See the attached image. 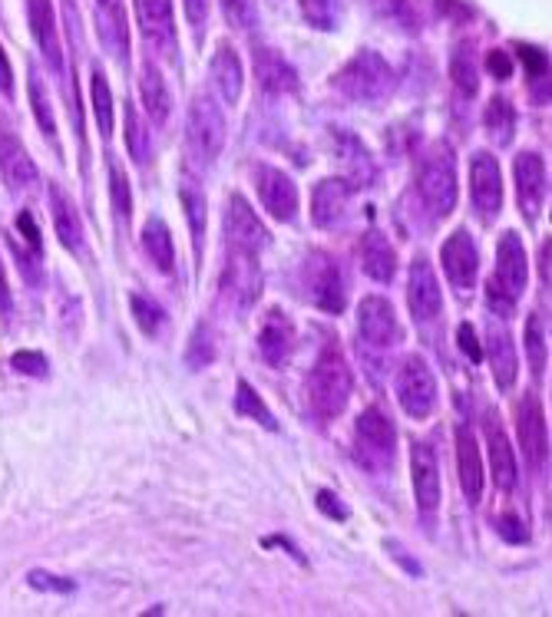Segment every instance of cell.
I'll return each mask as SVG.
<instances>
[{
  "instance_id": "1",
  "label": "cell",
  "mask_w": 552,
  "mask_h": 617,
  "mask_svg": "<svg viewBox=\"0 0 552 617\" xmlns=\"http://www.w3.org/2000/svg\"><path fill=\"white\" fill-rule=\"evenodd\" d=\"M351 390H355V376H351L348 360H344V354L334 344H328L308 373V403L314 416L318 420L341 416L351 400Z\"/></svg>"
},
{
  "instance_id": "2",
  "label": "cell",
  "mask_w": 552,
  "mask_h": 617,
  "mask_svg": "<svg viewBox=\"0 0 552 617\" xmlns=\"http://www.w3.org/2000/svg\"><path fill=\"white\" fill-rule=\"evenodd\" d=\"M529 281V265H526V248L516 231H503L497 245V268L493 278L487 281V300L493 314L510 318L516 311V300L523 297Z\"/></svg>"
},
{
  "instance_id": "3",
  "label": "cell",
  "mask_w": 552,
  "mask_h": 617,
  "mask_svg": "<svg viewBox=\"0 0 552 617\" xmlns=\"http://www.w3.org/2000/svg\"><path fill=\"white\" fill-rule=\"evenodd\" d=\"M457 156L447 142H437L424 152L418 169V195L434 218H447L457 208Z\"/></svg>"
},
{
  "instance_id": "4",
  "label": "cell",
  "mask_w": 552,
  "mask_h": 617,
  "mask_svg": "<svg viewBox=\"0 0 552 617\" xmlns=\"http://www.w3.org/2000/svg\"><path fill=\"white\" fill-rule=\"evenodd\" d=\"M334 87L355 103H381L394 87V69L377 50H358L337 69Z\"/></svg>"
},
{
  "instance_id": "5",
  "label": "cell",
  "mask_w": 552,
  "mask_h": 617,
  "mask_svg": "<svg viewBox=\"0 0 552 617\" xmlns=\"http://www.w3.org/2000/svg\"><path fill=\"white\" fill-rule=\"evenodd\" d=\"M185 142L198 163H216L226 145V113L213 97H195L185 116Z\"/></svg>"
},
{
  "instance_id": "6",
  "label": "cell",
  "mask_w": 552,
  "mask_h": 617,
  "mask_svg": "<svg viewBox=\"0 0 552 617\" xmlns=\"http://www.w3.org/2000/svg\"><path fill=\"white\" fill-rule=\"evenodd\" d=\"M301 287L308 300L324 314H341L348 304V287H344L341 265L328 252H311L301 265Z\"/></svg>"
},
{
  "instance_id": "7",
  "label": "cell",
  "mask_w": 552,
  "mask_h": 617,
  "mask_svg": "<svg viewBox=\"0 0 552 617\" xmlns=\"http://www.w3.org/2000/svg\"><path fill=\"white\" fill-rule=\"evenodd\" d=\"M397 403L410 420H427L437 410V376L418 354H410L397 370Z\"/></svg>"
},
{
  "instance_id": "8",
  "label": "cell",
  "mask_w": 552,
  "mask_h": 617,
  "mask_svg": "<svg viewBox=\"0 0 552 617\" xmlns=\"http://www.w3.org/2000/svg\"><path fill=\"white\" fill-rule=\"evenodd\" d=\"M358 439V462L371 473H384L394 466V449H397V429L390 416H384L377 407L364 410L355 426Z\"/></svg>"
},
{
  "instance_id": "9",
  "label": "cell",
  "mask_w": 552,
  "mask_h": 617,
  "mask_svg": "<svg viewBox=\"0 0 552 617\" xmlns=\"http://www.w3.org/2000/svg\"><path fill=\"white\" fill-rule=\"evenodd\" d=\"M252 179H255L258 202L265 205V211L271 218H279V221H295L298 218L301 198H298V185L292 182V176H285L282 169H274V166H255Z\"/></svg>"
},
{
  "instance_id": "10",
  "label": "cell",
  "mask_w": 552,
  "mask_h": 617,
  "mask_svg": "<svg viewBox=\"0 0 552 617\" xmlns=\"http://www.w3.org/2000/svg\"><path fill=\"white\" fill-rule=\"evenodd\" d=\"M470 195L483 221H490L503 208V172L490 152H476L470 159Z\"/></svg>"
},
{
  "instance_id": "11",
  "label": "cell",
  "mask_w": 552,
  "mask_h": 617,
  "mask_svg": "<svg viewBox=\"0 0 552 617\" xmlns=\"http://www.w3.org/2000/svg\"><path fill=\"white\" fill-rule=\"evenodd\" d=\"M226 239L232 252H245V255H261L271 242L268 228L261 224V218L252 211V205L242 195H232L226 208Z\"/></svg>"
},
{
  "instance_id": "12",
  "label": "cell",
  "mask_w": 552,
  "mask_h": 617,
  "mask_svg": "<svg viewBox=\"0 0 552 617\" xmlns=\"http://www.w3.org/2000/svg\"><path fill=\"white\" fill-rule=\"evenodd\" d=\"M258 294H261L258 255L229 252V261H226V271H222V297L232 300L239 311H248V307L258 300Z\"/></svg>"
},
{
  "instance_id": "13",
  "label": "cell",
  "mask_w": 552,
  "mask_h": 617,
  "mask_svg": "<svg viewBox=\"0 0 552 617\" xmlns=\"http://www.w3.org/2000/svg\"><path fill=\"white\" fill-rule=\"evenodd\" d=\"M358 334L364 337V344L377 347V350H390L397 347L400 340V324H397V314L387 297H364L361 307H358Z\"/></svg>"
},
{
  "instance_id": "14",
  "label": "cell",
  "mask_w": 552,
  "mask_h": 617,
  "mask_svg": "<svg viewBox=\"0 0 552 617\" xmlns=\"http://www.w3.org/2000/svg\"><path fill=\"white\" fill-rule=\"evenodd\" d=\"M407 304L410 314L421 324L434 321L444 307V294H440V281L434 274V265L427 258H418L410 265V278H407Z\"/></svg>"
},
{
  "instance_id": "15",
  "label": "cell",
  "mask_w": 552,
  "mask_h": 617,
  "mask_svg": "<svg viewBox=\"0 0 552 617\" xmlns=\"http://www.w3.org/2000/svg\"><path fill=\"white\" fill-rule=\"evenodd\" d=\"M410 479H413V496H418L421 512H437L444 499V486H440L437 455L427 442H413L410 449Z\"/></svg>"
},
{
  "instance_id": "16",
  "label": "cell",
  "mask_w": 552,
  "mask_h": 617,
  "mask_svg": "<svg viewBox=\"0 0 552 617\" xmlns=\"http://www.w3.org/2000/svg\"><path fill=\"white\" fill-rule=\"evenodd\" d=\"M513 179H516V198H519V208L529 221L539 218L542 211V202H545V166L536 152H519L516 163H513Z\"/></svg>"
},
{
  "instance_id": "17",
  "label": "cell",
  "mask_w": 552,
  "mask_h": 617,
  "mask_svg": "<svg viewBox=\"0 0 552 617\" xmlns=\"http://www.w3.org/2000/svg\"><path fill=\"white\" fill-rule=\"evenodd\" d=\"M440 265L447 271V278L460 287V291H470L476 284V274H479V252L473 245V235L466 228L453 231V235L444 242L440 248Z\"/></svg>"
},
{
  "instance_id": "18",
  "label": "cell",
  "mask_w": 552,
  "mask_h": 617,
  "mask_svg": "<svg viewBox=\"0 0 552 617\" xmlns=\"http://www.w3.org/2000/svg\"><path fill=\"white\" fill-rule=\"evenodd\" d=\"M516 429H519V446L526 459L539 470L549 455V433H545V413L536 394H526L516 407Z\"/></svg>"
},
{
  "instance_id": "19",
  "label": "cell",
  "mask_w": 552,
  "mask_h": 617,
  "mask_svg": "<svg viewBox=\"0 0 552 617\" xmlns=\"http://www.w3.org/2000/svg\"><path fill=\"white\" fill-rule=\"evenodd\" d=\"M334 152L341 156V166H344V182L351 189H368L374 185V159L371 152L364 149V142L358 136H351L348 129H334Z\"/></svg>"
},
{
  "instance_id": "20",
  "label": "cell",
  "mask_w": 552,
  "mask_h": 617,
  "mask_svg": "<svg viewBox=\"0 0 552 617\" xmlns=\"http://www.w3.org/2000/svg\"><path fill=\"white\" fill-rule=\"evenodd\" d=\"M292 350H295V327L282 307H271L258 331V354L265 357V363L282 367V363H288Z\"/></svg>"
},
{
  "instance_id": "21",
  "label": "cell",
  "mask_w": 552,
  "mask_h": 617,
  "mask_svg": "<svg viewBox=\"0 0 552 617\" xmlns=\"http://www.w3.org/2000/svg\"><path fill=\"white\" fill-rule=\"evenodd\" d=\"M457 476H460V489H463L466 502L476 505L483 499L487 476H483V455H479L476 436L466 426L457 429Z\"/></svg>"
},
{
  "instance_id": "22",
  "label": "cell",
  "mask_w": 552,
  "mask_h": 617,
  "mask_svg": "<svg viewBox=\"0 0 552 617\" xmlns=\"http://www.w3.org/2000/svg\"><path fill=\"white\" fill-rule=\"evenodd\" d=\"M351 185L344 179H321L311 192V218L318 228H334L351 202Z\"/></svg>"
},
{
  "instance_id": "23",
  "label": "cell",
  "mask_w": 552,
  "mask_h": 617,
  "mask_svg": "<svg viewBox=\"0 0 552 617\" xmlns=\"http://www.w3.org/2000/svg\"><path fill=\"white\" fill-rule=\"evenodd\" d=\"M27 17H30V30L37 47L43 50L47 63L63 73V50H60V34H56V17H53V4L50 0H27Z\"/></svg>"
},
{
  "instance_id": "24",
  "label": "cell",
  "mask_w": 552,
  "mask_h": 617,
  "mask_svg": "<svg viewBox=\"0 0 552 617\" xmlns=\"http://www.w3.org/2000/svg\"><path fill=\"white\" fill-rule=\"evenodd\" d=\"M136 17L150 43L159 50L176 47V27H172V0H136Z\"/></svg>"
},
{
  "instance_id": "25",
  "label": "cell",
  "mask_w": 552,
  "mask_h": 617,
  "mask_svg": "<svg viewBox=\"0 0 552 617\" xmlns=\"http://www.w3.org/2000/svg\"><path fill=\"white\" fill-rule=\"evenodd\" d=\"M255 76H258L261 90H268V93H295L298 90L295 66L282 53H274L268 47L255 50Z\"/></svg>"
},
{
  "instance_id": "26",
  "label": "cell",
  "mask_w": 552,
  "mask_h": 617,
  "mask_svg": "<svg viewBox=\"0 0 552 617\" xmlns=\"http://www.w3.org/2000/svg\"><path fill=\"white\" fill-rule=\"evenodd\" d=\"M209 76H213V87L219 90L222 103L235 106V103L242 100L245 73H242L239 53H235L229 43H219V50H216V56H213V66H209Z\"/></svg>"
},
{
  "instance_id": "27",
  "label": "cell",
  "mask_w": 552,
  "mask_h": 617,
  "mask_svg": "<svg viewBox=\"0 0 552 617\" xmlns=\"http://www.w3.org/2000/svg\"><path fill=\"white\" fill-rule=\"evenodd\" d=\"M0 176L8 179L11 189L37 185V166L27 156V149L11 132H0Z\"/></svg>"
},
{
  "instance_id": "28",
  "label": "cell",
  "mask_w": 552,
  "mask_h": 617,
  "mask_svg": "<svg viewBox=\"0 0 552 617\" xmlns=\"http://www.w3.org/2000/svg\"><path fill=\"white\" fill-rule=\"evenodd\" d=\"M361 268L377 284H387L394 278V271H397V252L387 242L384 231L371 228L368 235L361 239Z\"/></svg>"
},
{
  "instance_id": "29",
  "label": "cell",
  "mask_w": 552,
  "mask_h": 617,
  "mask_svg": "<svg viewBox=\"0 0 552 617\" xmlns=\"http://www.w3.org/2000/svg\"><path fill=\"white\" fill-rule=\"evenodd\" d=\"M97 30L103 47L126 63L129 56V30H126V14L119 0H97Z\"/></svg>"
},
{
  "instance_id": "30",
  "label": "cell",
  "mask_w": 552,
  "mask_h": 617,
  "mask_svg": "<svg viewBox=\"0 0 552 617\" xmlns=\"http://www.w3.org/2000/svg\"><path fill=\"white\" fill-rule=\"evenodd\" d=\"M50 211H53V228L63 248H70L74 255L84 252V221L74 208V202L63 195L60 185H50Z\"/></svg>"
},
{
  "instance_id": "31",
  "label": "cell",
  "mask_w": 552,
  "mask_h": 617,
  "mask_svg": "<svg viewBox=\"0 0 552 617\" xmlns=\"http://www.w3.org/2000/svg\"><path fill=\"white\" fill-rule=\"evenodd\" d=\"M487 446H490V462H493V483L503 492L516 489V452L510 436L497 420H487Z\"/></svg>"
},
{
  "instance_id": "32",
  "label": "cell",
  "mask_w": 552,
  "mask_h": 617,
  "mask_svg": "<svg viewBox=\"0 0 552 617\" xmlns=\"http://www.w3.org/2000/svg\"><path fill=\"white\" fill-rule=\"evenodd\" d=\"M487 350H490V363H493V376L500 383V390H510L516 383L519 360H516V344H513V337H510V331L503 324H490Z\"/></svg>"
},
{
  "instance_id": "33",
  "label": "cell",
  "mask_w": 552,
  "mask_h": 617,
  "mask_svg": "<svg viewBox=\"0 0 552 617\" xmlns=\"http://www.w3.org/2000/svg\"><path fill=\"white\" fill-rule=\"evenodd\" d=\"M143 252H146V258H150L163 274H169V271L176 268V252H172L169 224H166L159 215H153V218L143 224Z\"/></svg>"
},
{
  "instance_id": "34",
  "label": "cell",
  "mask_w": 552,
  "mask_h": 617,
  "mask_svg": "<svg viewBox=\"0 0 552 617\" xmlns=\"http://www.w3.org/2000/svg\"><path fill=\"white\" fill-rule=\"evenodd\" d=\"M140 97H143V106L150 113L153 123H166L169 119V110H172V100H169V90H166V80L156 63H146L143 66V76H140Z\"/></svg>"
},
{
  "instance_id": "35",
  "label": "cell",
  "mask_w": 552,
  "mask_h": 617,
  "mask_svg": "<svg viewBox=\"0 0 552 617\" xmlns=\"http://www.w3.org/2000/svg\"><path fill=\"white\" fill-rule=\"evenodd\" d=\"M179 202H182V211H185V221H189V231H192V248H195V255H202V242H205V192H202V185H195L192 176H182Z\"/></svg>"
},
{
  "instance_id": "36",
  "label": "cell",
  "mask_w": 552,
  "mask_h": 617,
  "mask_svg": "<svg viewBox=\"0 0 552 617\" xmlns=\"http://www.w3.org/2000/svg\"><path fill=\"white\" fill-rule=\"evenodd\" d=\"M126 149L136 166H146L153 159V139H150V126L140 119L136 106H126Z\"/></svg>"
},
{
  "instance_id": "37",
  "label": "cell",
  "mask_w": 552,
  "mask_h": 617,
  "mask_svg": "<svg viewBox=\"0 0 552 617\" xmlns=\"http://www.w3.org/2000/svg\"><path fill=\"white\" fill-rule=\"evenodd\" d=\"M235 410L248 420H255L258 426H265L268 433H279V423H274V413L265 407V400L258 397V390L252 387L248 380H239V390H235Z\"/></svg>"
},
{
  "instance_id": "38",
  "label": "cell",
  "mask_w": 552,
  "mask_h": 617,
  "mask_svg": "<svg viewBox=\"0 0 552 617\" xmlns=\"http://www.w3.org/2000/svg\"><path fill=\"white\" fill-rule=\"evenodd\" d=\"M90 97H93V116H97L100 136L110 139L116 113H113V93H110V83H106L103 69H93V76H90Z\"/></svg>"
},
{
  "instance_id": "39",
  "label": "cell",
  "mask_w": 552,
  "mask_h": 617,
  "mask_svg": "<svg viewBox=\"0 0 552 617\" xmlns=\"http://www.w3.org/2000/svg\"><path fill=\"white\" fill-rule=\"evenodd\" d=\"M483 123H487L490 136H497L500 145H510L513 142V129H516V110L506 103V100H493L483 113Z\"/></svg>"
},
{
  "instance_id": "40",
  "label": "cell",
  "mask_w": 552,
  "mask_h": 617,
  "mask_svg": "<svg viewBox=\"0 0 552 617\" xmlns=\"http://www.w3.org/2000/svg\"><path fill=\"white\" fill-rule=\"evenodd\" d=\"M523 340H526V357H529V367L532 373L539 376L545 370V360H549V347H545V324H542V314H529L526 321V331H523Z\"/></svg>"
},
{
  "instance_id": "41",
  "label": "cell",
  "mask_w": 552,
  "mask_h": 617,
  "mask_svg": "<svg viewBox=\"0 0 552 617\" xmlns=\"http://www.w3.org/2000/svg\"><path fill=\"white\" fill-rule=\"evenodd\" d=\"M344 0H301V14L318 30H337Z\"/></svg>"
},
{
  "instance_id": "42",
  "label": "cell",
  "mask_w": 552,
  "mask_h": 617,
  "mask_svg": "<svg viewBox=\"0 0 552 617\" xmlns=\"http://www.w3.org/2000/svg\"><path fill=\"white\" fill-rule=\"evenodd\" d=\"M185 360H189L192 370H202V367H209V363L216 360V334H213L209 324H198V327L192 331Z\"/></svg>"
},
{
  "instance_id": "43",
  "label": "cell",
  "mask_w": 552,
  "mask_h": 617,
  "mask_svg": "<svg viewBox=\"0 0 552 617\" xmlns=\"http://www.w3.org/2000/svg\"><path fill=\"white\" fill-rule=\"evenodd\" d=\"M129 307H132V318H136V324H140V331L150 334V337H153V334L163 327V321H166V311H163V307H159L153 297L132 294V297H129Z\"/></svg>"
},
{
  "instance_id": "44",
  "label": "cell",
  "mask_w": 552,
  "mask_h": 617,
  "mask_svg": "<svg viewBox=\"0 0 552 617\" xmlns=\"http://www.w3.org/2000/svg\"><path fill=\"white\" fill-rule=\"evenodd\" d=\"M110 198H113L116 221L126 228L129 218H132V192H129V182H126V176L119 172L116 163H110Z\"/></svg>"
},
{
  "instance_id": "45",
  "label": "cell",
  "mask_w": 552,
  "mask_h": 617,
  "mask_svg": "<svg viewBox=\"0 0 552 617\" xmlns=\"http://www.w3.org/2000/svg\"><path fill=\"white\" fill-rule=\"evenodd\" d=\"M450 76H453V87L466 97H473L479 90V73H476V60L470 56V50H457L453 63H450Z\"/></svg>"
},
{
  "instance_id": "46",
  "label": "cell",
  "mask_w": 552,
  "mask_h": 617,
  "mask_svg": "<svg viewBox=\"0 0 552 617\" xmlns=\"http://www.w3.org/2000/svg\"><path fill=\"white\" fill-rule=\"evenodd\" d=\"M30 103H34V116H37V126L43 129V136H56V119H53V110H50V100H47V90L40 87V80L34 76L30 80Z\"/></svg>"
},
{
  "instance_id": "47",
  "label": "cell",
  "mask_w": 552,
  "mask_h": 617,
  "mask_svg": "<svg viewBox=\"0 0 552 617\" xmlns=\"http://www.w3.org/2000/svg\"><path fill=\"white\" fill-rule=\"evenodd\" d=\"M222 11H226V21H229L235 30H252V27L258 24L255 0H222Z\"/></svg>"
},
{
  "instance_id": "48",
  "label": "cell",
  "mask_w": 552,
  "mask_h": 617,
  "mask_svg": "<svg viewBox=\"0 0 552 617\" xmlns=\"http://www.w3.org/2000/svg\"><path fill=\"white\" fill-rule=\"evenodd\" d=\"M516 53H519V60L526 63L529 80H532V83H542L545 76H549V56H545L539 47H529V43H516Z\"/></svg>"
},
{
  "instance_id": "49",
  "label": "cell",
  "mask_w": 552,
  "mask_h": 617,
  "mask_svg": "<svg viewBox=\"0 0 552 617\" xmlns=\"http://www.w3.org/2000/svg\"><path fill=\"white\" fill-rule=\"evenodd\" d=\"M497 531L503 535V542H510V545H526V542H529L526 522H523L516 512H503V515L497 518Z\"/></svg>"
},
{
  "instance_id": "50",
  "label": "cell",
  "mask_w": 552,
  "mask_h": 617,
  "mask_svg": "<svg viewBox=\"0 0 552 617\" xmlns=\"http://www.w3.org/2000/svg\"><path fill=\"white\" fill-rule=\"evenodd\" d=\"M27 581H30V588H37V591H53V594H70V591H74V581L56 578V575H50V571H30Z\"/></svg>"
},
{
  "instance_id": "51",
  "label": "cell",
  "mask_w": 552,
  "mask_h": 617,
  "mask_svg": "<svg viewBox=\"0 0 552 617\" xmlns=\"http://www.w3.org/2000/svg\"><path fill=\"white\" fill-rule=\"evenodd\" d=\"M11 363H14V370H21L27 376H43L47 373V357L37 354V350H17Z\"/></svg>"
},
{
  "instance_id": "52",
  "label": "cell",
  "mask_w": 552,
  "mask_h": 617,
  "mask_svg": "<svg viewBox=\"0 0 552 617\" xmlns=\"http://www.w3.org/2000/svg\"><path fill=\"white\" fill-rule=\"evenodd\" d=\"M318 509L328 515V518H334V522H348V515H351V509L341 502V496H334L331 489H321L318 492Z\"/></svg>"
},
{
  "instance_id": "53",
  "label": "cell",
  "mask_w": 552,
  "mask_h": 617,
  "mask_svg": "<svg viewBox=\"0 0 552 617\" xmlns=\"http://www.w3.org/2000/svg\"><path fill=\"white\" fill-rule=\"evenodd\" d=\"M457 344H460V350L470 357V363H483V347H479V340H476L473 324H460V327H457Z\"/></svg>"
},
{
  "instance_id": "54",
  "label": "cell",
  "mask_w": 552,
  "mask_h": 617,
  "mask_svg": "<svg viewBox=\"0 0 552 617\" xmlns=\"http://www.w3.org/2000/svg\"><path fill=\"white\" fill-rule=\"evenodd\" d=\"M487 69L497 76V80H510V76H513V56L506 50H490L487 53Z\"/></svg>"
},
{
  "instance_id": "55",
  "label": "cell",
  "mask_w": 552,
  "mask_h": 617,
  "mask_svg": "<svg viewBox=\"0 0 552 617\" xmlns=\"http://www.w3.org/2000/svg\"><path fill=\"white\" fill-rule=\"evenodd\" d=\"M185 4V17L195 27V34L205 30V21H209V0H182Z\"/></svg>"
},
{
  "instance_id": "56",
  "label": "cell",
  "mask_w": 552,
  "mask_h": 617,
  "mask_svg": "<svg viewBox=\"0 0 552 617\" xmlns=\"http://www.w3.org/2000/svg\"><path fill=\"white\" fill-rule=\"evenodd\" d=\"M17 228L24 231L27 245H30L34 252H40V231H37V224H34V215H30V211H21V215H17Z\"/></svg>"
},
{
  "instance_id": "57",
  "label": "cell",
  "mask_w": 552,
  "mask_h": 617,
  "mask_svg": "<svg viewBox=\"0 0 552 617\" xmlns=\"http://www.w3.org/2000/svg\"><path fill=\"white\" fill-rule=\"evenodd\" d=\"M0 93H14V69H11V60L4 53V47H0Z\"/></svg>"
},
{
  "instance_id": "58",
  "label": "cell",
  "mask_w": 552,
  "mask_h": 617,
  "mask_svg": "<svg viewBox=\"0 0 552 617\" xmlns=\"http://www.w3.org/2000/svg\"><path fill=\"white\" fill-rule=\"evenodd\" d=\"M11 307H14L11 281H8V271H4V261H0V314H11Z\"/></svg>"
},
{
  "instance_id": "59",
  "label": "cell",
  "mask_w": 552,
  "mask_h": 617,
  "mask_svg": "<svg viewBox=\"0 0 552 617\" xmlns=\"http://www.w3.org/2000/svg\"><path fill=\"white\" fill-rule=\"evenodd\" d=\"M539 274H542V281H545V287H549V239H545V245L539 248Z\"/></svg>"
}]
</instances>
